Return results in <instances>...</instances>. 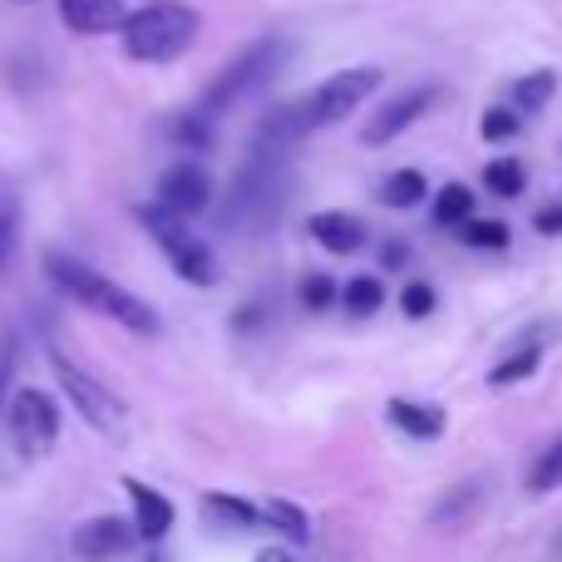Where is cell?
Segmentation results:
<instances>
[{
  "instance_id": "obj_20",
  "label": "cell",
  "mask_w": 562,
  "mask_h": 562,
  "mask_svg": "<svg viewBox=\"0 0 562 562\" xmlns=\"http://www.w3.org/2000/svg\"><path fill=\"white\" fill-rule=\"evenodd\" d=\"M558 94V69H533V75L514 79V114H543L548 99Z\"/></svg>"
},
{
  "instance_id": "obj_2",
  "label": "cell",
  "mask_w": 562,
  "mask_h": 562,
  "mask_svg": "<svg viewBox=\"0 0 562 562\" xmlns=\"http://www.w3.org/2000/svg\"><path fill=\"white\" fill-rule=\"evenodd\" d=\"M291 154L296 148L267 144V138L247 144L243 168L233 173L223 207H217L223 227H233V233H267L277 223L281 207H286V188H291Z\"/></svg>"
},
{
  "instance_id": "obj_14",
  "label": "cell",
  "mask_w": 562,
  "mask_h": 562,
  "mask_svg": "<svg viewBox=\"0 0 562 562\" xmlns=\"http://www.w3.org/2000/svg\"><path fill=\"white\" fill-rule=\"evenodd\" d=\"M385 419L400 429L405 439H419V445H435L439 435H445V405H435V400H409V395H395L385 405Z\"/></svg>"
},
{
  "instance_id": "obj_12",
  "label": "cell",
  "mask_w": 562,
  "mask_h": 562,
  "mask_svg": "<svg viewBox=\"0 0 562 562\" xmlns=\"http://www.w3.org/2000/svg\"><path fill=\"white\" fill-rule=\"evenodd\" d=\"M124 494H128V524H134V533H138V543H148V548H158L168 538V528H173V504H168L164 494H158L154 484H144V479H134L128 474L124 479Z\"/></svg>"
},
{
  "instance_id": "obj_36",
  "label": "cell",
  "mask_w": 562,
  "mask_h": 562,
  "mask_svg": "<svg viewBox=\"0 0 562 562\" xmlns=\"http://www.w3.org/2000/svg\"><path fill=\"white\" fill-rule=\"evenodd\" d=\"M257 562H296V553H291V548H262V553H257Z\"/></svg>"
},
{
  "instance_id": "obj_6",
  "label": "cell",
  "mask_w": 562,
  "mask_h": 562,
  "mask_svg": "<svg viewBox=\"0 0 562 562\" xmlns=\"http://www.w3.org/2000/svg\"><path fill=\"white\" fill-rule=\"evenodd\" d=\"M134 217H138V227L154 237V247L178 272V281H188V286H217V257H213V247L188 227V217L168 213L164 203H138Z\"/></svg>"
},
{
  "instance_id": "obj_9",
  "label": "cell",
  "mask_w": 562,
  "mask_h": 562,
  "mask_svg": "<svg viewBox=\"0 0 562 562\" xmlns=\"http://www.w3.org/2000/svg\"><path fill=\"white\" fill-rule=\"evenodd\" d=\"M439 99V85H415V89H400L395 99H385V104L375 109V114L366 119V128H360V144L366 148H385L395 144L400 134H405L409 124H419V119L429 114V104Z\"/></svg>"
},
{
  "instance_id": "obj_24",
  "label": "cell",
  "mask_w": 562,
  "mask_h": 562,
  "mask_svg": "<svg viewBox=\"0 0 562 562\" xmlns=\"http://www.w3.org/2000/svg\"><path fill=\"white\" fill-rule=\"evenodd\" d=\"M524 484H528V494H553V488H562V435L538 449V459L528 464Z\"/></svg>"
},
{
  "instance_id": "obj_13",
  "label": "cell",
  "mask_w": 562,
  "mask_h": 562,
  "mask_svg": "<svg viewBox=\"0 0 562 562\" xmlns=\"http://www.w3.org/2000/svg\"><path fill=\"white\" fill-rule=\"evenodd\" d=\"M203 518H207V528H223V533H272V524H267V508H257V504H247V498H237V494H203Z\"/></svg>"
},
{
  "instance_id": "obj_37",
  "label": "cell",
  "mask_w": 562,
  "mask_h": 562,
  "mask_svg": "<svg viewBox=\"0 0 562 562\" xmlns=\"http://www.w3.org/2000/svg\"><path fill=\"white\" fill-rule=\"evenodd\" d=\"M144 562H168V558H164V553H158V548H154V553H148Z\"/></svg>"
},
{
  "instance_id": "obj_3",
  "label": "cell",
  "mask_w": 562,
  "mask_h": 562,
  "mask_svg": "<svg viewBox=\"0 0 562 562\" xmlns=\"http://www.w3.org/2000/svg\"><path fill=\"white\" fill-rule=\"evenodd\" d=\"M45 277L55 281V291H65L69 301H79L85 311L114 321V326L134 330V336H158V330H164L158 311L148 306L144 296H134V291L119 286V281H109L104 272H94L89 262H79V257L55 252V247H49V252H45Z\"/></svg>"
},
{
  "instance_id": "obj_32",
  "label": "cell",
  "mask_w": 562,
  "mask_h": 562,
  "mask_svg": "<svg viewBox=\"0 0 562 562\" xmlns=\"http://www.w3.org/2000/svg\"><path fill=\"white\" fill-rule=\"evenodd\" d=\"M10 247H15V203L10 193H0V272L10 267Z\"/></svg>"
},
{
  "instance_id": "obj_11",
  "label": "cell",
  "mask_w": 562,
  "mask_h": 562,
  "mask_svg": "<svg viewBox=\"0 0 562 562\" xmlns=\"http://www.w3.org/2000/svg\"><path fill=\"white\" fill-rule=\"evenodd\" d=\"M69 548H75L79 562H114V558L134 553V548H138V533H134V524H128V518L99 514V518H85V524L75 528Z\"/></svg>"
},
{
  "instance_id": "obj_10",
  "label": "cell",
  "mask_w": 562,
  "mask_h": 562,
  "mask_svg": "<svg viewBox=\"0 0 562 562\" xmlns=\"http://www.w3.org/2000/svg\"><path fill=\"white\" fill-rule=\"evenodd\" d=\"M213 173H207L203 164H193V158H178L173 168H164V178H158V198L154 203H164L168 213L178 217H198L213 207Z\"/></svg>"
},
{
  "instance_id": "obj_34",
  "label": "cell",
  "mask_w": 562,
  "mask_h": 562,
  "mask_svg": "<svg viewBox=\"0 0 562 562\" xmlns=\"http://www.w3.org/2000/svg\"><path fill=\"white\" fill-rule=\"evenodd\" d=\"M533 227H538L543 237H562V203H543V207H538V213H533Z\"/></svg>"
},
{
  "instance_id": "obj_7",
  "label": "cell",
  "mask_w": 562,
  "mask_h": 562,
  "mask_svg": "<svg viewBox=\"0 0 562 562\" xmlns=\"http://www.w3.org/2000/svg\"><path fill=\"white\" fill-rule=\"evenodd\" d=\"M49 370H55V380H59V390H65V400L79 409V419H85L89 429H99L104 439H124L128 409H124V400H119L114 390L104 385V380H94L85 366H75L65 350H49Z\"/></svg>"
},
{
  "instance_id": "obj_8",
  "label": "cell",
  "mask_w": 562,
  "mask_h": 562,
  "mask_svg": "<svg viewBox=\"0 0 562 562\" xmlns=\"http://www.w3.org/2000/svg\"><path fill=\"white\" fill-rule=\"evenodd\" d=\"M0 419H5L10 449L20 454V464H35V459H45L49 449L59 445V405L35 385L10 390L5 415Z\"/></svg>"
},
{
  "instance_id": "obj_23",
  "label": "cell",
  "mask_w": 562,
  "mask_h": 562,
  "mask_svg": "<svg viewBox=\"0 0 562 562\" xmlns=\"http://www.w3.org/2000/svg\"><path fill=\"white\" fill-rule=\"evenodd\" d=\"M340 306H346V311H350V316H356V321L375 316V311L385 306V286H380V277H370V272L350 277L346 286H340Z\"/></svg>"
},
{
  "instance_id": "obj_28",
  "label": "cell",
  "mask_w": 562,
  "mask_h": 562,
  "mask_svg": "<svg viewBox=\"0 0 562 562\" xmlns=\"http://www.w3.org/2000/svg\"><path fill=\"white\" fill-rule=\"evenodd\" d=\"M296 296H301V306H306V311H330V306L340 301V286H336V277L311 272V277L296 286Z\"/></svg>"
},
{
  "instance_id": "obj_29",
  "label": "cell",
  "mask_w": 562,
  "mask_h": 562,
  "mask_svg": "<svg viewBox=\"0 0 562 562\" xmlns=\"http://www.w3.org/2000/svg\"><path fill=\"white\" fill-rule=\"evenodd\" d=\"M518 128H524V119H518L514 109H504V104H488L484 119H479V134H484L488 144H508Z\"/></svg>"
},
{
  "instance_id": "obj_22",
  "label": "cell",
  "mask_w": 562,
  "mask_h": 562,
  "mask_svg": "<svg viewBox=\"0 0 562 562\" xmlns=\"http://www.w3.org/2000/svg\"><path fill=\"white\" fill-rule=\"evenodd\" d=\"M479 498H484V484L479 479H469V484H459V488H449L445 498L435 504V514H429V524L435 528H449V524H469V514L479 508Z\"/></svg>"
},
{
  "instance_id": "obj_31",
  "label": "cell",
  "mask_w": 562,
  "mask_h": 562,
  "mask_svg": "<svg viewBox=\"0 0 562 562\" xmlns=\"http://www.w3.org/2000/svg\"><path fill=\"white\" fill-rule=\"evenodd\" d=\"M15 366H20V340L0 336V415H5V400H10V380H15Z\"/></svg>"
},
{
  "instance_id": "obj_18",
  "label": "cell",
  "mask_w": 562,
  "mask_h": 562,
  "mask_svg": "<svg viewBox=\"0 0 562 562\" xmlns=\"http://www.w3.org/2000/svg\"><path fill=\"white\" fill-rule=\"evenodd\" d=\"M375 198L390 207V213H409V207H419L429 198V178L419 173V168H395V173H385V183H380Z\"/></svg>"
},
{
  "instance_id": "obj_30",
  "label": "cell",
  "mask_w": 562,
  "mask_h": 562,
  "mask_svg": "<svg viewBox=\"0 0 562 562\" xmlns=\"http://www.w3.org/2000/svg\"><path fill=\"white\" fill-rule=\"evenodd\" d=\"M435 306H439V296H435V286H429V281H405V291H400V311H405L409 321L435 316Z\"/></svg>"
},
{
  "instance_id": "obj_16",
  "label": "cell",
  "mask_w": 562,
  "mask_h": 562,
  "mask_svg": "<svg viewBox=\"0 0 562 562\" xmlns=\"http://www.w3.org/2000/svg\"><path fill=\"white\" fill-rule=\"evenodd\" d=\"M59 20L75 35H109L124 20V0H59Z\"/></svg>"
},
{
  "instance_id": "obj_17",
  "label": "cell",
  "mask_w": 562,
  "mask_h": 562,
  "mask_svg": "<svg viewBox=\"0 0 562 562\" xmlns=\"http://www.w3.org/2000/svg\"><path fill=\"white\" fill-rule=\"evenodd\" d=\"M164 134L173 138L183 154H207V148L217 144V128L207 114H198V109H183V114H168L164 119Z\"/></svg>"
},
{
  "instance_id": "obj_26",
  "label": "cell",
  "mask_w": 562,
  "mask_h": 562,
  "mask_svg": "<svg viewBox=\"0 0 562 562\" xmlns=\"http://www.w3.org/2000/svg\"><path fill=\"white\" fill-rule=\"evenodd\" d=\"M267 524H272V533H286L291 543H311V514L296 508L291 498H272L267 504Z\"/></svg>"
},
{
  "instance_id": "obj_1",
  "label": "cell",
  "mask_w": 562,
  "mask_h": 562,
  "mask_svg": "<svg viewBox=\"0 0 562 562\" xmlns=\"http://www.w3.org/2000/svg\"><path fill=\"white\" fill-rule=\"evenodd\" d=\"M380 69L375 65H350V69H336L330 79H321L316 89H306L301 99L291 104H277L272 114H262L252 138H267V144H281V148H296L301 138H311L316 128L326 124H340L346 114H356L370 94L380 89Z\"/></svg>"
},
{
  "instance_id": "obj_27",
  "label": "cell",
  "mask_w": 562,
  "mask_h": 562,
  "mask_svg": "<svg viewBox=\"0 0 562 562\" xmlns=\"http://www.w3.org/2000/svg\"><path fill=\"white\" fill-rule=\"evenodd\" d=\"M484 188L494 198H524V188H528L524 164H518V158H494V164L484 168Z\"/></svg>"
},
{
  "instance_id": "obj_5",
  "label": "cell",
  "mask_w": 562,
  "mask_h": 562,
  "mask_svg": "<svg viewBox=\"0 0 562 562\" xmlns=\"http://www.w3.org/2000/svg\"><path fill=\"white\" fill-rule=\"evenodd\" d=\"M286 59H291V40L286 35H257L252 45L237 49V55L217 69L213 85L198 94V114L217 119V114H227V109H237L243 99H252L257 89L272 85Z\"/></svg>"
},
{
  "instance_id": "obj_15",
  "label": "cell",
  "mask_w": 562,
  "mask_h": 562,
  "mask_svg": "<svg viewBox=\"0 0 562 562\" xmlns=\"http://www.w3.org/2000/svg\"><path fill=\"white\" fill-rule=\"evenodd\" d=\"M306 233L316 237V247H326V252H336V257H350V252H360V247L370 243L366 223H360L356 213H340V207L311 213L306 217Z\"/></svg>"
},
{
  "instance_id": "obj_25",
  "label": "cell",
  "mask_w": 562,
  "mask_h": 562,
  "mask_svg": "<svg viewBox=\"0 0 562 562\" xmlns=\"http://www.w3.org/2000/svg\"><path fill=\"white\" fill-rule=\"evenodd\" d=\"M508 223H498V217H469L464 227H459V243L474 247V252H504L508 247Z\"/></svg>"
},
{
  "instance_id": "obj_21",
  "label": "cell",
  "mask_w": 562,
  "mask_h": 562,
  "mask_svg": "<svg viewBox=\"0 0 562 562\" xmlns=\"http://www.w3.org/2000/svg\"><path fill=\"white\" fill-rule=\"evenodd\" d=\"M538 366H543V346H518V350H508L494 370H488V385H494V390L524 385V380L538 375Z\"/></svg>"
},
{
  "instance_id": "obj_4",
  "label": "cell",
  "mask_w": 562,
  "mask_h": 562,
  "mask_svg": "<svg viewBox=\"0 0 562 562\" xmlns=\"http://www.w3.org/2000/svg\"><path fill=\"white\" fill-rule=\"evenodd\" d=\"M203 35V15L188 0H148L138 10H124L119 20V45L138 65H168V59L188 55Z\"/></svg>"
},
{
  "instance_id": "obj_33",
  "label": "cell",
  "mask_w": 562,
  "mask_h": 562,
  "mask_svg": "<svg viewBox=\"0 0 562 562\" xmlns=\"http://www.w3.org/2000/svg\"><path fill=\"white\" fill-rule=\"evenodd\" d=\"M380 267H385V272H405V267H409V247L400 243V237H385V243H380Z\"/></svg>"
},
{
  "instance_id": "obj_35",
  "label": "cell",
  "mask_w": 562,
  "mask_h": 562,
  "mask_svg": "<svg viewBox=\"0 0 562 562\" xmlns=\"http://www.w3.org/2000/svg\"><path fill=\"white\" fill-rule=\"evenodd\" d=\"M262 321H267V306H252V301H247V306L233 316V326L237 330H252V326H262Z\"/></svg>"
},
{
  "instance_id": "obj_19",
  "label": "cell",
  "mask_w": 562,
  "mask_h": 562,
  "mask_svg": "<svg viewBox=\"0 0 562 562\" xmlns=\"http://www.w3.org/2000/svg\"><path fill=\"white\" fill-rule=\"evenodd\" d=\"M474 203H479L474 188L445 183V188L435 193V203H429V217H435V227H445V233H459V227L474 217Z\"/></svg>"
}]
</instances>
